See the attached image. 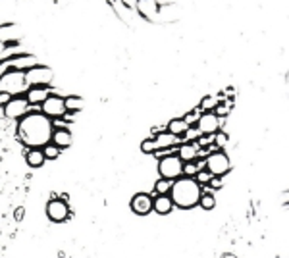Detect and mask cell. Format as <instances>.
Masks as SVG:
<instances>
[{"label": "cell", "mask_w": 289, "mask_h": 258, "mask_svg": "<svg viewBox=\"0 0 289 258\" xmlns=\"http://www.w3.org/2000/svg\"><path fill=\"white\" fill-rule=\"evenodd\" d=\"M52 131H54V121L37 110L27 112L23 118L17 120V125H16L17 139L27 149H43L45 145H48Z\"/></svg>", "instance_id": "cell-1"}, {"label": "cell", "mask_w": 289, "mask_h": 258, "mask_svg": "<svg viewBox=\"0 0 289 258\" xmlns=\"http://www.w3.org/2000/svg\"><path fill=\"white\" fill-rule=\"evenodd\" d=\"M222 258H237V257H235V255H229V253H227V255H224Z\"/></svg>", "instance_id": "cell-35"}, {"label": "cell", "mask_w": 289, "mask_h": 258, "mask_svg": "<svg viewBox=\"0 0 289 258\" xmlns=\"http://www.w3.org/2000/svg\"><path fill=\"white\" fill-rule=\"evenodd\" d=\"M212 139H214V145L218 147V151L224 149V147H227V143H229V137H227V133H224V131H216V133L212 135Z\"/></svg>", "instance_id": "cell-26"}, {"label": "cell", "mask_w": 289, "mask_h": 258, "mask_svg": "<svg viewBox=\"0 0 289 258\" xmlns=\"http://www.w3.org/2000/svg\"><path fill=\"white\" fill-rule=\"evenodd\" d=\"M29 87L25 83V76L21 70H8L0 76V92H6L10 96H19Z\"/></svg>", "instance_id": "cell-3"}, {"label": "cell", "mask_w": 289, "mask_h": 258, "mask_svg": "<svg viewBox=\"0 0 289 258\" xmlns=\"http://www.w3.org/2000/svg\"><path fill=\"white\" fill-rule=\"evenodd\" d=\"M205 168V162L203 160H191V162H183V168H181V175L185 177H195L197 172H201Z\"/></svg>", "instance_id": "cell-20"}, {"label": "cell", "mask_w": 289, "mask_h": 258, "mask_svg": "<svg viewBox=\"0 0 289 258\" xmlns=\"http://www.w3.org/2000/svg\"><path fill=\"white\" fill-rule=\"evenodd\" d=\"M8 100H10V94L0 92V118H4V106H6Z\"/></svg>", "instance_id": "cell-31"}, {"label": "cell", "mask_w": 289, "mask_h": 258, "mask_svg": "<svg viewBox=\"0 0 289 258\" xmlns=\"http://www.w3.org/2000/svg\"><path fill=\"white\" fill-rule=\"evenodd\" d=\"M199 152H201V147L197 145V141H185L183 145H179L176 156H177L181 162H191V160H197Z\"/></svg>", "instance_id": "cell-12"}, {"label": "cell", "mask_w": 289, "mask_h": 258, "mask_svg": "<svg viewBox=\"0 0 289 258\" xmlns=\"http://www.w3.org/2000/svg\"><path fill=\"white\" fill-rule=\"evenodd\" d=\"M193 179H195V181H197L199 185H209V181L212 179V173H210V172H207V170L203 168L201 172H197V175H195Z\"/></svg>", "instance_id": "cell-27"}, {"label": "cell", "mask_w": 289, "mask_h": 258, "mask_svg": "<svg viewBox=\"0 0 289 258\" xmlns=\"http://www.w3.org/2000/svg\"><path fill=\"white\" fill-rule=\"evenodd\" d=\"M199 135H201V133H199V129H191V127H189V129L185 131L187 141H197V139H199Z\"/></svg>", "instance_id": "cell-30"}, {"label": "cell", "mask_w": 289, "mask_h": 258, "mask_svg": "<svg viewBox=\"0 0 289 258\" xmlns=\"http://www.w3.org/2000/svg\"><path fill=\"white\" fill-rule=\"evenodd\" d=\"M141 152H143V154H154V152H156L154 139H144L143 143H141Z\"/></svg>", "instance_id": "cell-28"}, {"label": "cell", "mask_w": 289, "mask_h": 258, "mask_svg": "<svg viewBox=\"0 0 289 258\" xmlns=\"http://www.w3.org/2000/svg\"><path fill=\"white\" fill-rule=\"evenodd\" d=\"M152 139H154V145H156V152L158 151H166V149H174L176 145H179V137L168 133L166 129L164 131H158Z\"/></svg>", "instance_id": "cell-13"}, {"label": "cell", "mask_w": 289, "mask_h": 258, "mask_svg": "<svg viewBox=\"0 0 289 258\" xmlns=\"http://www.w3.org/2000/svg\"><path fill=\"white\" fill-rule=\"evenodd\" d=\"M27 87H48L52 83V70L47 66H31L27 72H23Z\"/></svg>", "instance_id": "cell-4"}, {"label": "cell", "mask_w": 289, "mask_h": 258, "mask_svg": "<svg viewBox=\"0 0 289 258\" xmlns=\"http://www.w3.org/2000/svg\"><path fill=\"white\" fill-rule=\"evenodd\" d=\"M181 168H183V162H181L176 154H174V156H172V154H166V156H162L160 162H158V173H160V177L170 179V181L181 177Z\"/></svg>", "instance_id": "cell-6"}, {"label": "cell", "mask_w": 289, "mask_h": 258, "mask_svg": "<svg viewBox=\"0 0 289 258\" xmlns=\"http://www.w3.org/2000/svg\"><path fill=\"white\" fill-rule=\"evenodd\" d=\"M47 216H48L52 222H56V224L66 222V220L70 218L68 200H66V198H52V200H48V204H47Z\"/></svg>", "instance_id": "cell-10"}, {"label": "cell", "mask_w": 289, "mask_h": 258, "mask_svg": "<svg viewBox=\"0 0 289 258\" xmlns=\"http://www.w3.org/2000/svg\"><path fill=\"white\" fill-rule=\"evenodd\" d=\"M23 216H25V208H23V206H17L16 212H14V220H16V222H21Z\"/></svg>", "instance_id": "cell-33"}, {"label": "cell", "mask_w": 289, "mask_h": 258, "mask_svg": "<svg viewBox=\"0 0 289 258\" xmlns=\"http://www.w3.org/2000/svg\"><path fill=\"white\" fill-rule=\"evenodd\" d=\"M72 131L70 129H66V127H60V129H56L54 127V131H52V137H50V143L52 145H56L60 151L62 149H68V147H72Z\"/></svg>", "instance_id": "cell-14"}, {"label": "cell", "mask_w": 289, "mask_h": 258, "mask_svg": "<svg viewBox=\"0 0 289 258\" xmlns=\"http://www.w3.org/2000/svg\"><path fill=\"white\" fill-rule=\"evenodd\" d=\"M43 154H45V158H47V160H56V158L60 156V149H58L56 145L48 143V145H45V147H43Z\"/></svg>", "instance_id": "cell-25"}, {"label": "cell", "mask_w": 289, "mask_h": 258, "mask_svg": "<svg viewBox=\"0 0 289 258\" xmlns=\"http://www.w3.org/2000/svg\"><path fill=\"white\" fill-rule=\"evenodd\" d=\"M29 112V102L25 96H10V100L6 102L4 106V118L12 120V121H17L19 118H23L25 114Z\"/></svg>", "instance_id": "cell-7"}, {"label": "cell", "mask_w": 289, "mask_h": 258, "mask_svg": "<svg viewBox=\"0 0 289 258\" xmlns=\"http://www.w3.org/2000/svg\"><path fill=\"white\" fill-rule=\"evenodd\" d=\"M41 112L45 116H48L50 120H58V118H64L66 114V106H64V98L58 96V94H48L45 98V102L41 104Z\"/></svg>", "instance_id": "cell-9"}, {"label": "cell", "mask_w": 289, "mask_h": 258, "mask_svg": "<svg viewBox=\"0 0 289 258\" xmlns=\"http://www.w3.org/2000/svg\"><path fill=\"white\" fill-rule=\"evenodd\" d=\"M137 10H139V14L143 15L144 19H154L156 15H158V12H160V4H158V0H139L137 2Z\"/></svg>", "instance_id": "cell-16"}, {"label": "cell", "mask_w": 289, "mask_h": 258, "mask_svg": "<svg viewBox=\"0 0 289 258\" xmlns=\"http://www.w3.org/2000/svg\"><path fill=\"white\" fill-rule=\"evenodd\" d=\"M205 168H207V172H210L212 175L222 177V175H225V173L231 170V162H229V158H227L225 152L214 151V152H210V154L207 156Z\"/></svg>", "instance_id": "cell-5"}, {"label": "cell", "mask_w": 289, "mask_h": 258, "mask_svg": "<svg viewBox=\"0 0 289 258\" xmlns=\"http://www.w3.org/2000/svg\"><path fill=\"white\" fill-rule=\"evenodd\" d=\"M201 185L193 179V177H177L172 181V187H170V198L174 202V206L181 208V210H191L195 206H199V198H201Z\"/></svg>", "instance_id": "cell-2"}, {"label": "cell", "mask_w": 289, "mask_h": 258, "mask_svg": "<svg viewBox=\"0 0 289 258\" xmlns=\"http://www.w3.org/2000/svg\"><path fill=\"white\" fill-rule=\"evenodd\" d=\"M129 206H131V210H133L137 216H146L148 212H152V198H150V195H146V193H137V195L131 198Z\"/></svg>", "instance_id": "cell-11"}, {"label": "cell", "mask_w": 289, "mask_h": 258, "mask_svg": "<svg viewBox=\"0 0 289 258\" xmlns=\"http://www.w3.org/2000/svg\"><path fill=\"white\" fill-rule=\"evenodd\" d=\"M224 123V118H220L214 112H203L197 120V129L201 135H214L216 131H220Z\"/></svg>", "instance_id": "cell-8"}, {"label": "cell", "mask_w": 289, "mask_h": 258, "mask_svg": "<svg viewBox=\"0 0 289 258\" xmlns=\"http://www.w3.org/2000/svg\"><path fill=\"white\" fill-rule=\"evenodd\" d=\"M152 210L160 216H166L174 210V202L170 198V195H156V198H152Z\"/></svg>", "instance_id": "cell-17"}, {"label": "cell", "mask_w": 289, "mask_h": 258, "mask_svg": "<svg viewBox=\"0 0 289 258\" xmlns=\"http://www.w3.org/2000/svg\"><path fill=\"white\" fill-rule=\"evenodd\" d=\"M83 98L81 96H68V98H64V106H66V112H70V114H75V112H79L81 108H83Z\"/></svg>", "instance_id": "cell-21"}, {"label": "cell", "mask_w": 289, "mask_h": 258, "mask_svg": "<svg viewBox=\"0 0 289 258\" xmlns=\"http://www.w3.org/2000/svg\"><path fill=\"white\" fill-rule=\"evenodd\" d=\"M48 94H50V89H48V87H29V89L25 91V98H27L29 106L43 104Z\"/></svg>", "instance_id": "cell-15"}, {"label": "cell", "mask_w": 289, "mask_h": 258, "mask_svg": "<svg viewBox=\"0 0 289 258\" xmlns=\"http://www.w3.org/2000/svg\"><path fill=\"white\" fill-rule=\"evenodd\" d=\"M199 206L205 208V210H212L216 206V198L210 191H203L201 193V198H199Z\"/></svg>", "instance_id": "cell-23"}, {"label": "cell", "mask_w": 289, "mask_h": 258, "mask_svg": "<svg viewBox=\"0 0 289 258\" xmlns=\"http://www.w3.org/2000/svg\"><path fill=\"white\" fill-rule=\"evenodd\" d=\"M199 116H201V110H199V108H195V110H193L191 114H187V116H185L183 120H185V121H187V125L191 127V123H197V120H199Z\"/></svg>", "instance_id": "cell-29"}, {"label": "cell", "mask_w": 289, "mask_h": 258, "mask_svg": "<svg viewBox=\"0 0 289 258\" xmlns=\"http://www.w3.org/2000/svg\"><path fill=\"white\" fill-rule=\"evenodd\" d=\"M25 160H27V164H29L31 168H41V166L47 162V158H45V154H43V149H27Z\"/></svg>", "instance_id": "cell-19"}, {"label": "cell", "mask_w": 289, "mask_h": 258, "mask_svg": "<svg viewBox=\"0 0 289 258\" xmlns=\"http://www.w3.org/2000/svg\"><path fill=\"white\" fill-rule=\"evenodd\" d=\"M137 2L139 0H120V4L124 8H128V10H137Z\"/></svg>", "instance_id": "cell-32"}, {"label": "cell", "mask_w": 289, "mask_h": 258, "mask_svg": "<svg viewBox=\"0 0 289 258\" xmlns=\"http://www.w3.org/2000/svg\"><path fill=\"white\" fill-rule=\"evenodd\" d=\"M220 102H222V100H220V96H212V94H210V96H205V98L201 100L199 110H201V112H214Z\"/></svg>", "instance_id": "cell-22"}, {"label": "cell", "mask_w": 289, "mask_h": 258, "mask_svg": "<svg viewBox=\"0 0 289 258\" xmlns=\"http://www.w3.org/2000/svg\"><path fill=\"white\" fill-rule=\"evenodd\" d=\"M170 187H172V181L160 177V179L154 183V193H156V195H168V193H170Z\"/></svg>", "instance_id": "cell-24"}, {"label": "cell", "mask_w": 289, "mask_h": 258, "mask_svg": "<svg viewBox=\"0 0 289 258\" xmlns=\"http://www.w3.org/2000/svg\"><path fill=\"white\" fill-rule=\"evenodd\" d=\"M209 185L212 187V189H220L224 183H222V177H216V175H212V179L209 181Z\"/></svg>", "instance_id": "cell-34"}, {"label": "cell", "mask_w": 289, "mask_h": 258, "mask_svg": "<svg viewBox=\"0 0 289 258\" xmlns=\"http://www.w3.org/2000/svg\"><path fill=\"white\" fill-rule=\"evenodd\" d=\"M187 129H189V125H187V121L183 118H174L166 125V131L172 133V135H176V137H183Z\"/></svg>", "instance_id": "cell-18"}]
</instances>
